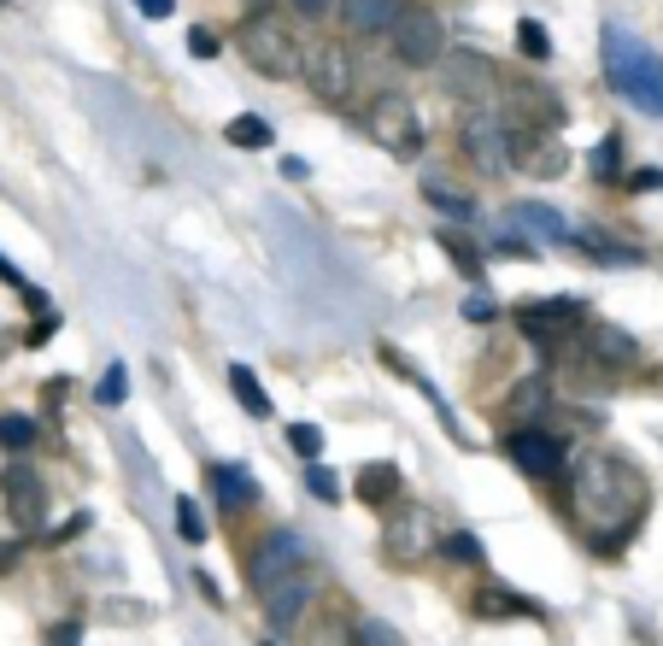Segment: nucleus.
<instances>
[{
	"label": "nucleus",
	"mask_w": 663,
	"mask_h": 646,
	"mask_svg": "<svg viewBox=\"0 0 663 646\" xmlns=\"http://www.w3.org/2000/svg\"><path fill=\"white\" fill-rule=\"evenodd\" d=\"M646 499H652V487L628 453H582L570 465V511L594 558H616L628 547V535L646 523Z\"/></svg>",
	"instance_id": "f257e3e1"
},
{
	"label": "nucleus",
	"mask_w": 663,
	"mask_h": 646,
	"mask_svg": "<svg viewBox=\"0 0 663 646\" xmlns=\"http://www.w3.org/2000/svg\"><path fill=\"white\" fill-rule=\"evenodd\" d=\"M235 41H241V60H247L258 77H270V83H288V77H299V71H306L299 30L288 24V12H277V7L247 12V24H241Z\"/></svg>",
	"instance_id": "f03ea898"
},
{
	"label": "nucleus",
	"mask_w": 663,
	"mask_h": 646,
	"mask_svg": "<svg viewBox=\"0 0 663 646\" xmlns=\"http://www.w3.org/2000/svg\"><path fill=\"white\" fill-rule=\"evenodd\" d=\"M604 77H611V89L634 100L640 112H652V118H663V60L646 41H634L628 30H604Z\"/></svg>",
	"instance_id": "7ed1b4c3"
},
{
	"label": "nucleus",
	"mask_w": 663,
	"mask_h": 646,
	"mask_svg": "<svg viewBox=\"0 0 663 646\" xmlns=\"http://www.w3.org/2000/svg\"><path fill=\"white\" fill-rule=\"evenodd\" d=\"M370 141H377L382 153H394V160H423V148H429V129L423 118H417V106L399 89H382L377 100H370Z\"/></svg>",
	"instance_id": "20e7f679"
},
{
	"label": "nucleus",
	"mask_w": 663,
	"mask_h": 646,
	"mask_svg": "<svg viewBox=\"0 0 663 646\" xmlns=\"http://www.w3.org/2000/svg\"><path fill=\"white\" fill-rule=\"evenodd\" d=\"M387 41H394V60L406 71H435L441 53H446V24H441V12L411 7V0H406V12L394 18Z\"/></svg>",
	"instance_id": "39448f33"
},
{
	"label": "nucleus",
	"mask_w": 663,
	"mask_h": 646,
	"mask_svg": "<svg viewBox=\"0 0 663 646\" xmlns=\"http://www.w3.org/2000/svg\"><path fill=\"white\" fill-rule=\"evenodd\" d=\"M506 170H523L528 182H552L570 170V148L558 129H517L506 124Z\"/></svg>",
	"instance_id": "423d86ee"
},
{
	"label": "nucleus",
	"mask_w": 663,
	"mask_h": 646,
	"mask_svg": "<svg viewBox=\"0 0 663 646\" xmlns=\"http://www.w3.org/2000/svg\"><path fill=\"white\" fill-rule=\"evenodd\" d=\"M582 318H587V306H582V300H570V294L523 300V306H517V329H523L540 353H558L564 341L582 335Z\"/></svg>",
	"instance_id": "0eeeda50"
},
{
	"label": "nucleus",
	"mask_w": 663,
	"mask_h": 646,
	"mask_svg": "<svg viewBox=\"0 0 663 646\" xmlns=\"http://www.w3.org/2000/svg\"><path fill=\"white\" fill-rule=\"evenodd\" d=\"M435 77L452 100H475V106H494L499 89H506V83H499V65L487 60V53H475V48H446Z\"/></svg>",
	"instance_id": "6e6552de"
},
{
	"label": "nucleus",
	"mask_w": 663,
	"mask_h": 646,
	"mask_svg": "<svg viewBox=\"0 0 663 646\" xmlns=\"http://www.w3.org/2000/svg\"><path fill=\"white\" fill-rule=\"evenodd\" d=\"M299 77H306L329 106H347L353 89H358V65H353L347 41H335V36L311 41V48H306V71H299Z\"/></svg>",
	"instance_id": "1a4fd4ad"
},
{
	"label": "nucleus",
	"mask_w": 663,
	"mask_h": 646,
	"mask_svg": "<svg viewBox=\"0 0 663 646\" xmlns=\"http://www.w3.org/2000/svg\"><path fill=\"white\" fill-rule=\"evenodd\" d=\"M294 570H306V541H299L294 529H265L247 553V582L258 594H270V587L288 582Z\"/></svg>",
	"instance_id": "9d476101"
},
{
	"label": "nucleus",
	"mask_w": 663,
	"mask_h": 646,
	"mask_svg": "<svg viewBox=\"0 0 663 646\" xmlns=\"http://www.w3.org/2000/svg\"><path fill=\"white\" fill-rule=\"evenodd\" d=\"M0 506H7V517L18 529H41V523H48V482H41V470L24 465L18 453L0 465Z\"/></svg>",
	"instance_id": "9b49d317"
},
{
	"label": "nucleus",
	"mask_w": 663,
	"mask_h": 646,
	"mask_svg": "<svg viewBox=\"0 0 663 646\" xmlns=\"http://www.w3.org/2000/svg\"><path fill=\"white\" fill-rule=\"evenodd\" d=\"M506 458L523 470V477L546 482V477H558V470L570 465V447H564V435H552V429L523 423V429H511V435H506Z\"/></svg>",
	"instance_id": "f8f14e48"
},
{
	"label": "nucleus",
	"mask_w": 663,
	"mask_h": 646,
	"mask_svg": "<svg viewBox=\"0 0 663 646\" xmlns=\"http://www.w3.org/2000/svg\"><path fill=\"white\" fill-rule=\"evenodd\" d=\"M458 153H464L482 177H499V170H506V124L487 106H475V118L458 124Z\"/></svg>",
	"instance_id": "ddd939ff"
},
{
	"label": "nucleus",
	"mask_w": 663,
	"mask_h": 646,
	"mask_svg": "<svg viewBox=\"0 0 663 646\" xmlns=\"http://www.w3.org/2000/svg\"><path fill=\"white\" fill-rule=\"evenodd\" d=\"M258 599H265V623L277 629V635H294V629L306 623L311 599H317V577L311 570H294L288 582H277L270 594H258Z\"/></svg>",
	"instance_id": "4468645a"
},
{
	"label": "nucleus",
	"mask_w": 663,
	"mask_h": 646,
	"mask_svg": "<svg viewBox=\"0 0 663 646\" xmlns=\"http://www.w3.org/2000/svg\"><path fill=\"white\" fill-rule=\"evenodd\" d=\"M382 547H387V558H394V565H417V558H429V506H399V511H387Z\"/></svg>",
	"instance_id": "2eb2a0df"
},
{
	"label": "nucleus",
	"mask_w": 663,
	"mask_h": 646,
	"mask_svg": "<svg viewBox=\"0 0 663 646\" xmlns=\"http://www.w3.org/2000/svg\"><path fill=\"white\" fill-rule=\"evenodd\" d=\"M506 94V118L517 129H558L564 124V100H558L546 83H517V89H499Z\"/></svg>",
	"instance_id": "dca6fc26"
},
{
	"label": "nucleus",
	"mask_w": 663,
	"mask_h": 646,
	"mask_svg": "<svg viewBox=\"0 0 663 646\" xmlns=\"http://www.w3.org/2000/svg\"><path fill=\"white\" fill-rule=\"evenodd\" d=\"M575 358H587V365H599V370H623L640 358V347H634V335H623L616 324H582V353Z\"/></svg>",
	"instance_id": "f3484780"
},
{
	"label": "nucleus",
	"mask_w": 663,
	"mask_h": 646,
	"mask_svg": "<svg viewBox=\"0 0 663 646\" xmlns=\"http://www.w3.org/2000/svg\"><path fill=\"white\" fill-rule=\"evenodd\" d=\"M506 224L517 229H528V236H540V241H552V248H570V218L558 206H546V200H517V206L506 212Z\"/></svg>",
	"instance_id": "a211bd4d"
},
{
	"label": "nucleus",
	"mask_w": 663,
	"mask_h": 646,
	"mask_svg": "<svg viewBox=\"0 0 663 646\" xmlns=\"http://www.w3.org/2000/svg\"><path fill=\"white\" fill-rule=\"evenodd\" d=\"M399 12H406V0H341V24L353 36H387Z\"/></svg>",
	"instance_id": "6ab92c4d"
},
{
	"label": "nucleus",
	"mask_w": 663,
	"mask_h": 646,
	"mask_svg": "<svg viewBox=\"0 0 663 646\" xmlns=\"http://www.w3.org/2000/svg\"><path fill=\"white\" fill-rule=\"evenodd\" d=\"M470 611H475V617H546L528 594H511V587H499V582L475 587V594H470Z\"/></svg>",
	"instance_id": "aec40b11"
},
{
	"label": "nucleus",
	"mask_w": 663,
	"mask_h": 646,
	"mask_svg": "<svg viewBox=\"0 0 663 646\" xmlns=\"http://www.w3.org/2000/svg\"><path fill=\"white\" fill-rule=\"evenodd\" d=\"M399 487H406V482H399V470L387 465V458H382V465H365V470H358V499H365L370 511H387V506L399 499Z\"/></svg>",
	"instance_id": "412c9836"
},
{
	"label": "nucleus",
	"mask_w": 663,
	"mask_h": 646,
	"mask_svg": "<svg viewBox=\"0 0 663 646\" xmlns=\"http://www.w3.org/2000/svg\"><path fill=\"white\" fill-rule=\"evenodd\" d=\"M212 487L224 494V506H258V482L247 465H212Z\"/></svg>",
	"instance_id": "4be33fe9"
},
{
	"label": "nucleus",
	"mask_w": 663,
	"mask_h": 646,
	"mask_svg": "<svg viewBox=\"0 0 663 646\" xmlns=\"http://www.w3.org/2000/svg\"><path fill=\"white\" fill-rule=\"evenodd\" d=\"M229 394L247 406V418H270V394H265V382H258L253 365H229Z\"/></svg>",
	"instance_id": "5701e85b"
},
{
	"label": "nucleus",
	"mask_w": 663,
	"mask_h": 646,
	"mask_svg": "<svg viewBox=\"0 0 663 646\" xmlns=\"http://www.w3.org/2000/svg\"><path fill=\"white\" fill-rule=\"evenodd\" d=\"M435 553L446 558V565H464V570H470V565H475V570L487 565V547L470 535V529H446V535L435 541Z\"/></svg>",
	"instance_id": "b1692460"
},
{
	"label": "nucleus",
	"mask_w": 663,
	"mask_h": 646,
	"mask_svg": "<svg viewBox=\"0 0 663 646\" xmlns=\"http://www.w3.org/2000/svg\"><path fill=\"white\" fill-rule=\"evenodd\" d=\"M423 200L435 212H446V218H475V194H464V189H446L441 177H429L423 182Z\"/></svg>",
	"instance_id": "393cba45"
},
{
	"label": "nucleus",
	"mask_w": 663,
	"mask_h": 646,
	"mask_svg": "<svg viewBox=\"0 0 663 646\" xmlns=\"http://www.w3.org/2000/svg\"><path fill=\"white\" fill-rule=\"evenodd\" d=\"M224 136H229V148H247V153L270 148V124L258 118V112H241V118H229V124H224Z\"/></svg>",
	"instance_id": "a878e982"
},
{
	"label": "nucleus",
	"mask_w": 663,
	"mask_h": 646,
	"mask_svg": "<svg viewBox=\"0 0 663 646\" xmlns=\"http://www.w3.org/2000/svg\"><path fill=\"white\" fill-rule=\"evenodd\" d=\"M587 170H594V182L611 189V182L623 177V136H604L599 148H594V160H587Z\"/></svg>",
	"instance_id": "bb28decb"
},
{
	"label": "nucleus",
	"mask_w": 663,
	"mask_h": 646,
	"mask_svg": "<svg viewBox=\"0 0 663 646\" xmlns=\"http://www.w3.org/2000/svg\"><path fill=\"white\" fill-rule=\"evenodd\" d=\"M435 241H441V253H446V258H452V265H458V270H464V277H470V282H475V277H482V253H475V248H470V241H464V236H458V229H435Z\"/></svg>",
	"instance_id": "cd10ccee"
},
{
	"label": "nucleus",
	"mask_w": 663,
	"mask_h": 646,
	"mask_svg": "<svg viewBox=\"0 0 663 646\" xmlns=\"http://www.w3.org/2000/svg\"><path fill=\"white\" fill-rule=\"evenodd\" d=\"M36 447V423L24 411H0V453H30Z\"/></svg>",
	"instance_id": "c85d7f7f"
},
{
	"label": "nucleus",
	"mask_w": 663,
	"mask_h": 646,
	"mask_svg": "<svg viewBox=\"0 0 663 646\" xmlns=\"http://www.w3.org/2000/svg\"><path fill=\"white\" fill-rule=\"evenodd\" d=\"M288 453H294L299 465H317V458H323V429L317 423H288Z\"/></svg>",
	"instance_id": "c756f323"
},
{
	"label": "nucleus",
	"mask_w": 663,
	"mask_h": 646,
	"mask_svg": "<svg viewBox=\"0 0 663 646\" xmlns=\"http://www.w3.org/2000/svg\"><path fill=\"white\" fill-rule=\"evenodd\" d=\"M353 646H406V641H399V629L382 623V617H358V623H353Z\"/></svg>",
	"instance_id": "7c9ffc66"
},
{
	"label": "nucleus",
	"mask_w": 663,
	"mask_h": 646,
	"mask_svg": "<svg viewBox=\"0 0 663 646\" xmlns=\"http://www.w3.org/2000/svg\"><path fill=\"white\" fill-rule=\"evenodd\" d=\"M306 487H311V499H323V506H341V477L317 458V465H306Z\"/></svg>",
	"instance_id": "2f4dec72"
},
{
	"label": "nucleus",
	"mask_w": 663,
	"mask_h": 646,
	"mask_svg": "<svg viewBox=\"0 0 663 646\" xmlns=\"http://www.w3.org/2000/svg\"><path fill=\"white\" fill-rule=\"evenodd\" d=\"M517 48H523L528 60H552V36H546V24L523 18V24H517Z\"/></svg>",
	"instance_id": "473e14b6"
},
{
	"label": "nucleus",
	"mask_w": 663,
	"mask_h": 646,
	"mask_svg": "<svg viewBox=\"0 0 663 646\" xmlns=\"http://www.w3.org/2000/svg\"><path fill=\"white\" fill-rule=\"evenodd\" d=\"M177 535L189 541V547H200V541H206V517H200V506H194L189 494L177 499Z\"/></svg>",
	"instance_id": "72a5a7b5"
},
{
	"label": "nucleus",
	"mask_w": 663,
	"mask_h": 646,
	"mask_svg": "<svg viewBox=\"0 0 663 646\" xmlns=\"http://www.w3.org/2000/svg\"><path fill=\"white\" fill-rule=\"evenodd\" d=\"M124 394H129V377H124V365H112L106 377H100L94 400H100V406H124Z\"/></svg>",
	"instance_id": "f704fd0d"
},
{
	"label": "nucleus",
	"mask_w": 663,
	"mask_h": 646,
	"mask_svg": "<svg viewBox=\"0 0 663 646\" xmlns=\"http://www.w3.org/2000/svg\"><path fill=\"white\" fill-rule=\"evenodd\" d=\"M523 411H546V382L535 377V382H523L511 394V418H523Z\"/></svg>",
	"instance_id": "c9c22d12"
},
{
	"label": "nucleus",
	"mask_w": 663,
	"mask_h": 646,
	"mask_svg": "<svg viewBox=\"0 0 663 646\" xmlns=\"http://www.w3.org/2000/svg\"><path fill=\"white\" fill-rule=\"evenodd\" d=\"M487 253H494V258H523V265H528V258H535V241H528V236H494V241H487Z\"/></svg>",
	"instance_id": "e433bc0d"
},
{
	"label": "nucleus",
	"mask_w": 663,
	"mask_h": 646,
	"mask_svg": "<svg viewBox=\"0 0 663 646\" xmlns=\"http://www.w3.org/2000/svg\"><path fill=\"white\" fill-rule=\"evenodd\" d=\"M499 318V306H494V300H487V294H470L464 300V324H475V329H487V324H494Z\"/></svg>",
	"instance_id": "4c0bfd02"
},
{
	"label": "nucleus",
	"mask_w": 663,
	"mask_h": 646,
	"mask_svg": "<svg viewBox=\"0 0 663 646\" xmlns=\"http://www.w3.org/2000/svg\"><path fill=\"white\" fill-rule=\"evenodd\" d=\"M48 646H82V623H77V617L53 623V629H48Z\"/></svg>",
	"instance_id": "58836bf2"
},
{
	"label": "nucleus",
	"mask_w": 663,
	"mask_h": 646,
	"mask_svg": "<svg viewBox=\"0 0 663 646\" xmlns=\"http://www.w3.org/2000/svg\"><path fill=\"white\" fill-rule=\"evenodd\" d=\"M189 53H194V60H218V36H212V30H189Z\"/></svg>",
	"instance_id": "ea45409f"
},
{
	"label": "nucleus",
	"mask_w": 663,
	"mask_h": 646,
	"mask_svg": "<svg viewBox=\"0 0 663 646\" xmlns=\"http://www.w3.org/2000/svg\"><path fill=\"white\" fill-rule=\"evenodd\" d=\"M628 189H634V194H652V189H663V170H658V165L634 170V177H628Z\"/></svg>",
	"instance_id": "a19ab883"
},
{
	"label": "nucleus",
	"mask_w": 663,
	"mask_h": 646,
	"mask_svg": "<svg viewBox=\"0 0 663 646\" xmlns=\"http://www.w3.org/2000/svg\"><path fill=\"white\" fill-rule=\"evenodd\" d=\"M288 7H294V12H299V18H323V12H329V7H335V0H288Z\"/></svg>",
	"instance_id": "79ce46f5"
},
{
	"label": "nucleus",
	"mask_w": 663,
	"mask_h": 646,
	"mask_svg": "<svg viewBox=\"0 0 663 646\" xmlns=\"http://www.w3.org/2000/svg\"><path fill=\"white\" fill-rule=\"evenodd\" d=\"M0 282H7V289H18V294H24V289H30V282H24V270H18V265H12V258H0Z\"/></svg>",
	"instance_id": "37998d69"
},
{
	"label": "nucleus",
	"mask_w": 663,
	"mask_h": 646,
	"mask_svg": "<svg viewBox=\"0 0 663 646\" xmlns=\"http://www.w3.org/2000/svg\"><path fill=\"white\" fill-rule=\"evenodd\" d=\"M18 558H24L18 541H0V577H7V570H18Z\"/></svg>",
	"instance_id": "c03bdc74"
},
{
	"label": "nucleus",
	"mask_w": 663,
	"mask_h": 646,
	"mask_svg": "<svg viewBox=\"0 0 663 646\" xmlns=\"http://www.w3.org/2000/svg\"><path fill=\"white\" fill-rule=\"evenodd\" d=\"M141 7V18H170V7H177V0H136Z\"/></svg>",
	"instance_id": "a18cd8bd"
},
{
	"label": "nucleus",
	"mask_w": 663,
	"mask_h": 646,
	"mask_svg": "<svg viewBox=\"0 0 663 646\" xmlns=\"http://www.w3.org/2000/svg\"><path fill=\"white\" fill-rule=\"evenodd\" d=\"M265 646H277V641H265Z\"/></svg>",
	"instance_id": "49530a36"
}]
</instances>
